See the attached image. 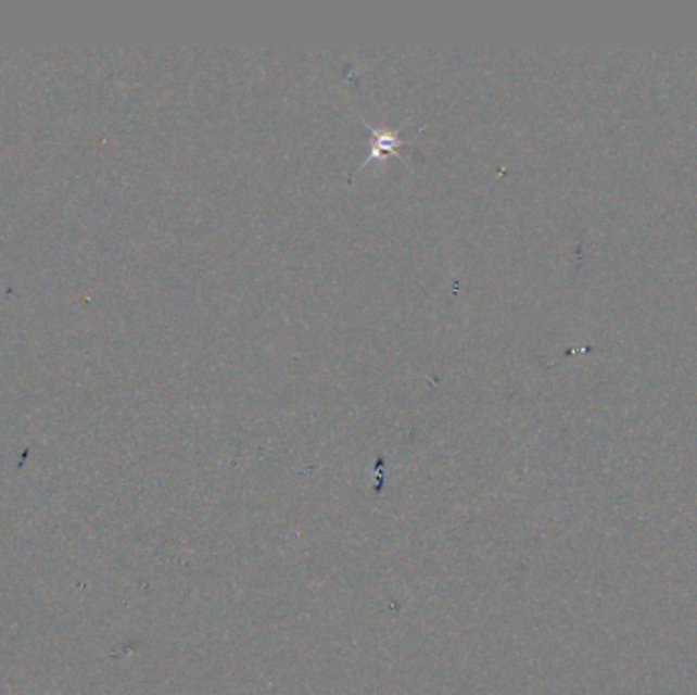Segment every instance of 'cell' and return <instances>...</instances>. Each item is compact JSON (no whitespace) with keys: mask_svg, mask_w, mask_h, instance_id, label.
<instances>
[{"mask_svg":"<svg viewBox=\"0 0 697 695\" xmlns=\"http://www.w3.org/2000/svg\"><path fill=\"white\" fill-rule=\"evenodd\" d=\"M373 131V146H371V153L367 157V162L371 160H382L388 153H396L400 155L398 148L406 146L408 141L400 139L394 132L388 131V129H371Z\"/></svg>","mask_w":697,"mask_h":695,"instance_id":"cell-1","label":"cell"},{"mask_svg":"<svg viewBox=\"0 0 697 695\" xmlns=\"http://www.w3.org/2000/svg\"><path fill=\"white\" fill-rule=\"evenodd\" d=\"M9 695H13V694H11V690H9ZM43 695H50V694H43Z\"/></svg>","mask_w":697,"mask_h":695,"instance_id":"cell-2","label":"cell"}]
</instances>
